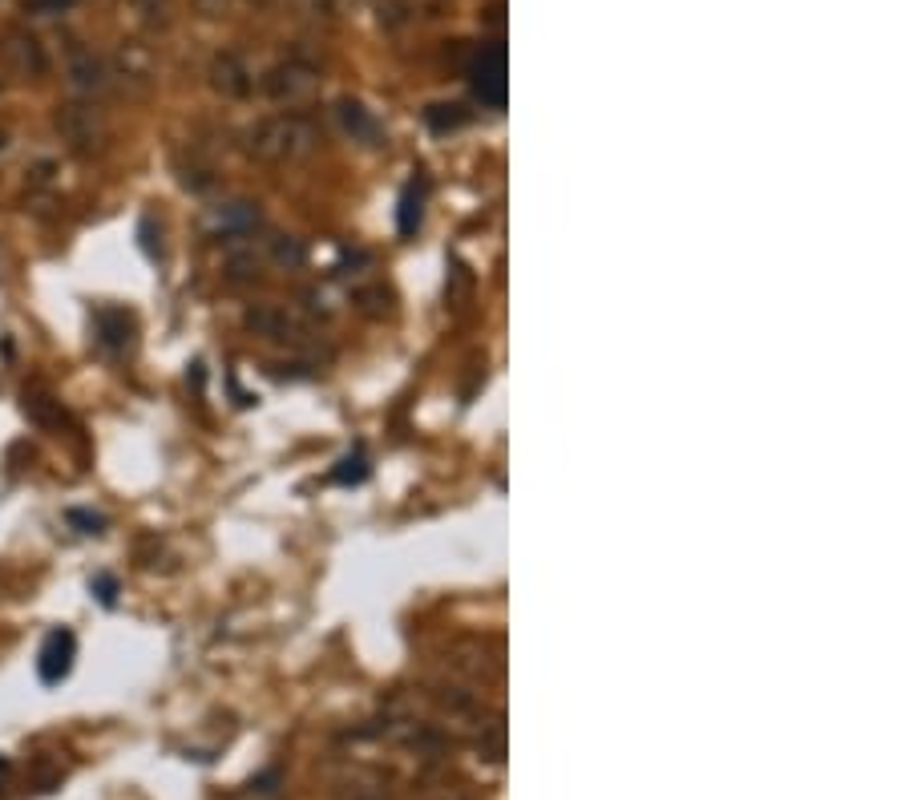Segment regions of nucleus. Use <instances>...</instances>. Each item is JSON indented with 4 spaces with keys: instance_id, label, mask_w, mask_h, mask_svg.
<instances>
[{
    "instance_id": "f257e3e1",
    "label": "nucleus",
    "mask_w": 909,
    "mask_h": 800,
    "mask_svg": "<svg viewBox=\"0 0 909 800\" xmlns=\"http://www.w3.org/2000/svg\"><path fill=\"white\" fill-rule=\"evenodd\" d=\"M73 655H77V639L73 631H53L41 647V659H37V675L41 683H61L69 671H73Z\"/></svg>"
},
{
    "instance_id": "f03ea898",
    "label": "nucleus",
    "mask_w": 909,
    "mask_h": 800,
    "mask_svg": "<svg viewBox=\"0 0 909 800\" xmlns=\"http://www.w3.org/2000/svg\"><path fill=\"white\" fill-rule=\"evenodd\" d=\"M73 85H81V89L101 85V69H97V61H93V57L73 53Z\"/></svg>"
},
{
    "instance_id": "7ed1b4c3",
    "label": "nucleus",
    "mask_w": 909,
    "mask_h": 800,
    "mask_svg": "<svg viewBox=\"0 0 909 800\" xmlns=\"http://www.w3.org/2000/svg\"><path fill=\"white\" fill-rule=\"evenodd\" d=\"M13 45H17V57H21V65H25V69H33V73H37V69L45 65V61H41V49H37V41H33V37H13Z\"/></svg>"
},
{
    "instance_id": "20e7f679",
    "label": "nucleus",
    "mask_w": 909,
    "mask_h": 800,
    "mask_svg": "<svg viewBox=\"0 0 909 800\" xmlns=\"http://www.w3.org/2000/svg\"><path fill=\"white\" fill-rule=\"evenodd\" d=\"M73 0H25V9L29 13H61V9H69Z\"/></svg>"
},
{
    "instance_id": "39448f33",
    "label": "nucleus",
    "mask_w": 909,
    "mask_h": 800,
    "mask_svg": "<svg viewBox=\"0 0 909 800\" xmlns=\"http://www.w3.org/2000/svg\"><path fill=\"white\" fill-rule=\"evenodd\" d=\"M93 586H97V598H101V603L110 607V603H114V578H97Z\"/></svg>"
}]
</instances>
